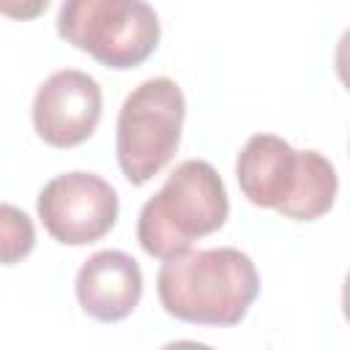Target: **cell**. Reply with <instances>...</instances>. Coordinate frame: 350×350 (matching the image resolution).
Wrapping results in <instances>:
<instances>
[{"label":"cell","mask_w":350,"mask_h":350,"mask_svg":"<svg viewBox=\"0 0 350 350\" xmlns=\"http://www.w3.org/2000/svg\"><path fill=\"white\" fill-rule=\"evenodd\" d=\"M167 314L194 325H235L260 293V276L249 254L232 246L183 252L164 260L156 276Z\"/></svg>","instance_id":"obj_1"},{"label":"cell","mask_w":350,"mask_h":350,"mask_svg":"<svg viewBox=\"0 0 350 350\" xmlns=\"http://www.w3.org/2000/svg\"><path fill=\"white\" fill-rule=\"evenodd\" d=\"M238 186L252 205L273 208L284 219L312 221L331 211L339 180L317 150H295L276 134L246 139L235 164Z\"/></svg>","instance_id":"obj_2"},{"label":"cell","mask_w":350,"mask_h":350,"mask_svg":"<svg viewBox=\"0 0 350 350\" xmlns=\"http://www.w3.org/2000/svg\"><path fill=\"white\" fill-rule=\"evenodd\" d=\"M227 213L230 200L219 172L202 159H186L142 205L137 241L150 257L172 260L189 252L191 241L216 232Z\"/></svg>","instance_id":"obj_3"},{"label":"cell","mask_w":350,"mask_h":350,"mask_svg":"<svg viewBox=\"0 0 350 350\" xmlns=\"http://www.w3.org/2000/svg\"><path fill=\"white\" fill-rule=\"evenodd\" d=\"M186 98L170 77L139 82L118 112L115 150L129 183L142 186L159 175L178 150Z\"/></svg>","instance_id":"obj_4"},{"label":"cell","mask_w":350,"mask_h":350,"mask_svg":"<svg viewBox=\"0 0 350 350\" xmlns=\"http://www.w3.org/2000/svg\"><path fill=\"white\" fill-rule=\"evenodd\" d=\"M57 33L107 68H134L159 46V16L142 0H68L57 11Z\"/></svg>","instance_id":"obj_5"},{"label":"cell","mask_w":350,"mask_h":350,"mask_svg":"<svg viewBox=\"0 0 350 350\" xmlns=\"http://www.w3.org/2000/svg\"><path fill=\"white\" fill-rule=\"evenodd\" d=\"M38 219L55 241L85 246L112 230L118 219V194L93 172H66L41 189Z\"/></svg>","instance_id":"obj_6"},{"label":"cell","mask_w":350,"mask_h":350,"mask_svg":"<svg viewBox=\"0 0 350 350\" xmlns=\"http://www.w3.org/2000/svg\"><path fill=\"white\" fill-rule=\"evenodd\" d=\"M101 120V88L79 71L63 68L44 79L33 98L36 134L52 148H74L85 142Z\"/></svg>","instance_id":"obj_7"},{"label":"cell","mask_w":350,"mask_h":350,"mask_svg":"<svg viewBox=\"0 0 350 350\" xmlns=\"http://www.w3.org/2000/svg\"><path fill=\"white\" fill-rule=\"evenodd\" d=\"M77 301L98 323L129 317L142 298V271L137 260L118 249L90 254L77 273Z\"/></svg>","instance_id":"obj_8"},{"label":"cell","mask_w":350,"mask_h":350,"mask_svg":"<svg viewBox=\"0 0 350 350\" xmlns=\"http://www.w3.org/2000/svg\"><path fill=\"white\" fill-rule=\"evenodd\" d=\"M36 246L33 219L8 202H0V265H14L25 260Z\"/></svg>","instance_id":"obj_9"},{"label":"cell","mask_w":350,"mask_h":350,"mask_svg":"<svg viewBox=\"0 0 350 350\" xmlns=\"http://www.w3.org/2000/svg\"><path fill=\"white\" fill-rule=\"evenodd\" d=\"M161 350H213V347L211 345H202V342H194V339H178V342L164 345Z\"/></svg>","instance_id":"obj_10"}]
</instances>
